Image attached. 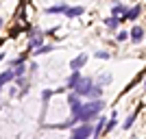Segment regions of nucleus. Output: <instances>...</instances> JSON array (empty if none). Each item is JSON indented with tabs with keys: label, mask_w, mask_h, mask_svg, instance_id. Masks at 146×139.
I'll use <instances>...</instances> for the list:
<instances>
[{
	"label": "nucleus",
	"mask_w": 146,
	"mask_h": 139,
	"mask_svg": "<svg viewBox=\"0 0 146 139\" xmlns=\"http://www.w3.org/2000/svg\"><path fill=\"white\" fill-rule=\"evenodd\" d=\"M140 13H142V7L140 5H135V7H129L127 9V13L122 15L124 20H129V22H133V20H137L140 18Z\"/></svg>",
	"instance_id": "obj_6"
},
{
	"label": "nucleus",
	"mask_w": 146,
	"mask_h": 139,
	"mask_svg": "<svg viewBox=\"0 0 146 139\" xmlns=\"http://www.w3.org/2000/svg\"><path fill=\"white\" fill-rule=\"evenodd\" d=\"M87 63V55L83 52V55H79V57H74L72 61H70V70H81V67Z\"/></svg>",
	"instance_id": "obj_7"
},
{
	"label": "nucleus",
	"mask_w": 146,
	"mask_h": 139,
	"mask_svg": "<svg viewBox=\"0 0 146 139\" xmlns=\"http://www.w3.org/2000/svg\"><path fill=\"white\" fill-rule=\"evenodd\" d=\"M52 50H55L52 46H46V43H44V46H39V48H37L33 55H35V57H39V55H48V52H52Z\"/></svg>",
	"instance_id": "obj_14"
},
{
	"label": "nucleus",
	"mask_w": 146,
	"mask_h": 139,
	"mask_svg": "<svg viewBox=\"0 0 146 139\" xmlns=\"http://www.w3.org/2000/svg\"><path fill=\"white\" fill-rule=\"evenodd\" d=\"M116 39H118V42H127V39H129V33H127V30H118Z\"/></svg>",
	"instance_id": "obj_19"
},
{
	"label": "nucleus",
	"mask_w": 146,
	"mask_h": 139,
	"mask_svg": "<svg viewBox=\"0 0 146 139\" xmlns=\"http://www.w3.org/2000/svg\"><path fill=\"white\" fill-rule=\"evenodd\" d=\"M129 39H131L133 43L144 42V28H142V26H133V28H131V33H129Z\"/></svg>",
	"instance_id": "obj_5"
},
{
	"label": "nucleus",
	"mask_w": 146,
	"mask_h": 139,
	"mask_svg": "<svg viewBox=\"0 0 146 139\" xmlns=\"http://www.w3.org/2000/svg\"><path fill=\"white\" fill-rule=\"evenodd\" d=\"M109 83H111V74H103L98 78V85H109Z\"/></svg>",
	"instance_id": "obj_18"
},
{
	"label": "nucleus",
	"mask_w": 146,
	"mask_h": 139,
	"mask_svg": "<svg viewBox=\"0 0 146 139\" xmlns=\"http://www.w3.org/2000/svg\"><path fill=\"white\" fill-rule=\"evenodd\" d=\"M94 85V78H90V76H81V80H79V85H76V94H79L81 98H85V94L90 91V87Z\"/></svg>",
	"instance_id": "obj_2"
},
{
	"label": "nucleus",
	"mask_w": 146,
	"mask_h": 139,
	"mask_svg": "<svg viewBox=\"0 0 146 139\" xmlns=\"http://www.w3.org/2000/svg\"><path fill=\"white\" fill-rule=\"evenodd\" d=\"M66 11H68V5H66V2H61V5H55V7H48V9H46L48 15H59V13H66Z\"/></svg>",
	"instance_id": "obj_11"
},
{
	"label": "nucleus",
	"mask_w": 146,
	"mask_h": 139,
	"mask_svg": "<svg viewBox=\"0 0 146 139\" xmlns=\"http://www.w3.org/2000/svg\"><path fill=\"white\" fill-rule=\"evenodd\" d=\"M122 22H124V18H118V15H111V18H107V20H105V26H107L109 30H116L118 26L122 24Z\"/></svg>",
	"instance_id": "obj_8"
},
{
	"label": "nucleus",
	"mask_w": 146,
	"mask_h": 139,
	"mask_svg": "<svg viewBox=\"0 0 146 139\" xmlns=\"http://www.w3.org/2000/svg\"><path fill=\"white\" fill-rule=\"evenodd\" d=\"M52 94H55V91H50V89H44V91H42V100L46 102V100H48V98L52 96Z\"/></svg>",
	"instance_id": "obj_21"
},
{
	"label": "nucleus",
	"mask_w": 146,
	"mask_h": 139,
	"mask_svg": "<svg viewBox=\"0 0 146 139\" xmlns=\"http://www.w3.org/2000/svg\"><path fill=\"white\" fill-rule=\"evenodd\" d=\"M98 98H103V85H92L90 91L85 94V100H98Z\"/></svg>",
	"instance_id": "obj_4"
},
{
	"label": "nucleus",
	"mask_w": 146,
	"mask_h": 139,
	"mask_svg": "<svg viewBox=\"0 0 146 139\" xmlns=\"http://www.w3.org/2000/svg\"><path fill=\"white\" fill-rule=\"evenodd\" d=\"M116 124H118V115H116V113H111V117L107 120V126H105V133H111V130L116 128Z\"/></svg>",
	"instance_id": "obj_12"
},
{
	"label": "nucleus",
	"mask_w": 146,
	"mask_h": 139,
	"mask_svg": "<svg viewBox=\"0 0 146 139\" xmlns=\"http://www.w3.org/2000/svg\"><path fill=\"white\" fill-rule=\"evenodd\" d=\"M0 28H2V20H0Z\"/></svg>",
	"instance_id": "obj_23"
},
{
	"label": "nucleus",
	"mask_w": 146,
	"mask_h": 139,
	"mask_svg": "<svg viewBox=\"0 0 146 139\" xmlns=\"http://www.w3.org/2000/svg\"><path fill=\"white\" fill-rule=\"evenodd\" d=\"M133 122H135V113H131V115L127 117V122H124V130H129V128L133 126Z\"/></svg>",
	"instance_id": "obj_17"
},
{
	"label": "nucleus",
	"mask_w": 146,
	"mask_h": 139,
	"mask_svg": "<svg viewBox=\"0 0 146 139\" xmlns=\"http://www.w3.org/2000/svg\"><path fill=\"white\" fill-rule=\"evenodd\" d=\"M92 137H94V126H92V122H85V124H76L68 139H92Z\"/></svg>",
	"instance_id": "obj_1"
},
{
	"label": "nucleus",
	"mask_w": 146,
	"mask_h": 139,
	"mask_svg": "<svg viewBox=\"0 0 146 139\" xmlns=\"http://www.w3.org/2000/svg\"><path fill=\"white\" fill-rule=\"evenodd\" d=\"M83 13H85V9H83V7H68V11L63 13V15L72 20V18H81Z\"/></svg>",
	"instance_id": "obj_9"
},
{
	"label": "nucleus",
	"mask_w": 146,
	"mask_h": 139,
	"mask_svg": "<svg viewBox=\"0 0 146 139\" xmlns=\"http://www.w3.org/2000/svg\"><path fill=\"white\" fill-rule=\"evenodd\" d=\"M39 46H44V37L39 35V33H37V35H35V39H31V50H37Z\"/></svg>",
	"instance_id": "obj_13"
},
{
	"label": "nucleus",
	"mask_w": 146,
	"mask_h": 139,
	"mask_svg": "<svg viewBox=\"0 0 146 139\" xmlns=\"http://www.w3.org/2000/svg\"><path fill=\"white\" fill-rule=\"evenodd\" d=\"M13 72H15V78H22V76H24V72H26L24 63H22V65H15V67H13Z\"/></svg>",
	"instance_id": "obj_16"
},
{
	"label": "nucleus",
	"mask_w": 146,
	"mask_h": 139,
	"mask_svg": "<svg viewBox=\"0 0 146 139\" xmlns=\"http://www.w3.org/2000/svg\"><path fill=\"white\" fill-rule=\"evenodd\" d=\"M13 78H15V72H13V67H11V70H7V72H2V74H0V89H2L7 83H11Z\"/></svg>",
	"instance_id": "obj_10"
},
{
	"label": "nucleus",
	"mask_w": 146,
	"mask_h": 139,
	"mask_svg": "<svg viewBox=\"0 0 146 139\" xmlns=\"http://www.w3.org/2000/svg\"><path fill=\"white\" fill-rule=\"evenodd\" d=\"M94 57H96V59H105V61H107V59H109V52H105V50H98V52H96V55H94Z\"/></svg>",
	"instance_id": "obj_20"
},
{
	"label": "nucleus",
	"mask_w": 146,
	"mask_h": 139,
	"mask_svg": "<svg viewBox=\"0 0 146 139\" xmlns=\"http://www.w3.org/2000/svg\"><path fill=\"white\" fill-rule=\"evenodd\" d=\"M0 61H5V55H0Z\"/></svg>",
	"instance_id": "obj_22"
},
{
	"label": "nucleus",
	"mask_w": 146,
	"mask_h": 139,
	"mask_svg": "<svg viewBox=\"0 0 146 139\" xmlns=\"http://www.w3.org/2000/svg\"><path fill=\"white\" fill-rule=\"evenodd\" d=\"M81 76H83V74H81V70H72V74L68 76L66 89H68V91H74V89H76V85H79V80H81Z\"/></svg>",
	"instance_id": "obj_3"
},
{
	"label": "nucleus",
	"mask_w": 146,
	"mask_h": 139,
	"mask_svg": "<svg viewBox=\"0 0 146 139\" xmlns=\"http://www.w3.org/2000/svg\"><path fill=\"white\" fill-rule=\"evenodd\" d=\"M111 13H113V15H124V13H127V7L124 5H113L111 7Z\"/></svg>",
	"instance_id": "obj_15"
}]
</instances>
